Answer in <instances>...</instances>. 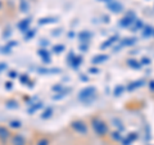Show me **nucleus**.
<instances>
[{"instance_id":"31","label":"nucleus","mask_w":154,"mask_h":145,"mask_svg":"<svg viewBox=\"0 0 154 145\" xmlns=\"http://www.w3.org/2000/svg\"><path fill=\"white\" fill-rule=\"evenodd\" d=\"M35 30H31V31H28V33H27V35L25 36V39H26V40H30V39L31 37H33V36H35Z\"/></svg>"},{"instance_id":"9","label":"nucleus","mask_w":154,"mask_h":145,"mask_svg":"<svg viewBox=\"0 0 154 145\" xmlns=\"http://www.w3.org/2000/svg\"><path fill=\"white\" fill-rule=\"evenodd\" d=\"M77 37H79V40L82 41L84 44H88L89 40L93 37V33H91L90 31H82V32H80L79 35H77Z\"/></svg>"},{"instance_id":"22","label":"nucleus","mask_w":154,"mask_h":145,"mask_svg":"<svg viewBox=\"0 0 154 145\" xmlns=\"http://www.w3.org/2000/svg\"><path fill=\"white\" fill-rule=\"evenodd\" d=\"M123 90H125V86H123V85H117V86L114 88V91H113L114 96H121L122 93H123Z\"/></svg>"},{"instance_id":"20","label":"nucleus","mask_w":154,"mask_h":145,"mask_svg":"<svg viewBox=\"0 0 154 145\" xmlns=\"http://www.w3.org/2000/svg\"><path fill=\"white\" fill-rule=\"evenodd\" d=\"M153 30H154V28H153V27H150V26L144 27V30H143V36H144V37L153 36Z\"/></svg>"},{"instance_id":"37","label":"nucleus","mask_w":154,"mask_h":145,"mask_svg":"<svg viewBox=\"0 0 154 145\" xmlns=\"http://www.w3.org/2000/svg\"><path fill=\"white\" fill-rule=\"evenodd\" d=\"M9 77H12V79L13 77H17V72L16 71H11L9 72Z\"/></svg>"},{"instance_id":"7","label":"nucleus","mask_w":154,"mask_h":145,"mask_svg":"<svg viewBox=\"0 0 154 145\" xmlns=\"http://www.w3.org/2000/svg\"><path fill=\"white\" fill-rule=\"evenodd\" d=\"M136 41H137L136 37H126V39H123V40L121 41V44H119L118 48H116V50L121 49V48H123V46H132V45H135V42Z\"/></svg>"},{"instance_id":"8","label":"nucleus","mask_w":154,"mask_h":145,"mask_svg":"<svg viewBox=\"0 0 154 145\" xmlns=\"http://www.w3.org/2000/svg\"><path fill=\"white\" fill-rule=\"evenodd\" d=\"M109 59V57L107 55V54H98V55H95L93 59H91V63L93 64H102V63H104V62H107Z\"/></svg>"},{"instance_id":"6","label":"nucleus","mask_w":154,"mask_h":145,"mask_svg":"<svg viewBox=\"0 0 154 145\" xmlns=\"http://www.w3.org/2000/svg\"><path fill=\"white\" fill-rule=\"evenodd\" d=\"M139 137V134L137 132H130L127 135V137L126 139H122V145H131L134 141H136Z\"/></svg>"},{"instance_id":"25","label":"nucleus","mask_w":154,"mask_h":145,"mask_svg":"<svg viewBox=\"0 0 154 145\" xmlns=\"http://www.w3.org/2000/svg\"><path fill=\"white\" fill-rule=\"evenodd\" d=\"M51 114H53V108L49 107V108H46V110H45L44 113H42L41 117L44 118V119H45V118H50V117H51Z\"/></svg>"},{"instance_id":"40","label":"nucleus","mask_w":154,"mask_h":145,"mask_svg":"<svg viewBox=\"0 0 154 145\" xmlns=\"http://www.w3.org/2000/svg\"><path fill=\"white\" fill-rule=\"evenodd\" d=\"M153 36H154V30H153Z\"/></svg>"},{"instance_id":"17","label":"nucleus","mask_w":154,"mask_h":145,"mask_svg":"<svg viewBox=\"0 0 154 145\" xmlns=\"http://www.w3.org/2000/svg\"><path fill=\"white\" fill-rule=\"evenodd\" d=\"M9 136H11V132H9L5 127L0 126V139L7 140V139H9Z\"/></svg>"},{"instance_id":"19","label":"nucleus","mask_w":154,"mask_h":145,"mask_svg":"<svg viewBox=\"0 0 154 145\" xmlns=\"http://www.w3.org/2000/svg\"><path fill=\"white\" fill-rule=\"evenodd\" d=\"M69 91H71V89H67V90H63L62 93H57V95L53 96V99H54V100H59V99H62V98H64V96L68 95Z\"/></svg>"},{"instance_id":"1","label":"nucleus","mask_w":154,"mask_h":145,"mask_svg":"<svg viewBox=\"0 0 154 145\" xmlns=\"http://www.w3.org/2000/svg\"><path fill=\"white\" fill-rule=\"evenodd\" d=\"M90 125H91V127H93L94 132L98 135L99 137L107 136L108 132H109L108 125L105 123L100 117H93V118H91V121H90Z\"/></svg>"},{"instance_id":"2","label":"nucleus","mask_w":154,"mask_h":145,"mask_svg":"<svg viewBox=\"0 0 154 145\" xmlns=\"http://www.w3.org/2000/svg\"><path fill=\"white\" fill-rule=\"evenodd\" d=\"M95 98H96V88L95 86H86V88H84L79 93V95H77V99L80 101H82V103H86V104H89L93 100H95Z\"/></svg>"},{"instance_id":"10","label":"nucleus","mask_w":154,"mask_h":145,"mask_svg":"<svg viewBox=\"0 0 154 145\" xmlns=\"http://www.w3.org/2000/svg\"><path fill=\"white\" fill-rule=\"evenodd\" d=\"M26 144H27L26 139L21 134H17L12 137V145H26Z\"/></svg>"},{"instance_id":"18","label":"nucleus","mask_w":154,"mask_h":145,"mask_svg":"<svg viewBox=\"0 0 154 145\" xmlns=\"http://www.w3.org/2000/svg\"><path fill=\"white\" fill-rule=\"evenodd\" d=\"M28 26H30V19H23V21L18 25V28H19V30H22L23 32H26Z\"/></svg>"},{"instance_id":"24","label":"nucleus","mask_w":154,"mask_h":145,"mask_svg":"<svg viewBox=\"0 0 154 145\" xmlns=\"http://www.w3.org/2000/svg\"><path fill=\"white\" fill-rule=\"evenodd\" d=\"M134 23H135V27L132 30H141V28H144V23H143L141 19H136Z\"/></svg>"},{"instance_id":"15","label":"nucleus","mask_w":154,"mask_h":145,"mask_svg":"<svg viewBox=\"0 0 154 145\" xmlns=\"http://www.w3.org/2000/svg\"><path fill=\"white\" fill-rule=\"evenodd\" d=\"M81 62H82V57H81V55H75V58L71 62V66L73 67L75 69H77L81 66Z\"/></svg>"},{"instance_id":"27","label":"nucleus","mask_w":154,"mask_h":145,"mask_svg":"<svg viewBox=\"0 0 154 145\" xmlns=\"http://www.w3.org/2000/svg\"><path fill=\"white\" fill-rule=\"evenodd\" d=\"M140 63H141V66H148V64H150V59H149L148 57H144V58H141Z\"/></svg>"},{"instance_id":"14","label":"nucleus","mask_w":154,"mask_h":145,"mask_svg":"<svg viewBox=\"0 0 154 145\" xmlns=\"http://www.w3.org/2000/svg\"><path fill=\"white\" fill-rule=\"evenodd\" d=\"M127 66L132 69H140L141 68V63L139 60H135V59H128L127 60Z\"/></svg>"},{"instance_id":"4","label":"nucleus","mask_w":154,"mask_h":145,"mask_svg":"<svg viewBox=\"0 0 154 145\" xmlns=\"http://www.w3.org/2000/svg\"><path fill=\"white\" fill-rule=\"evenodd\" d=\"M136 21V17H135V13L134 12H130L127 16H125L121 21L118 22L119 27H123V28H127V27H131L134 25V22Z\"/></svg>"},{"instance_id":"29","label":"nucleus","mask_w":154,"mask_h":145,"mask_svg":"<svg viewBox=\"0 0 154 145\" xmlns=\"http://www.w3.org/2000/svg\"><path fill=\"white\" fill-rule=\"evenodd\" d=\"M36 145H49V140L45 139V137H42V139L38 140Z\"/></svg>"},{"instance_id":"5","label":"nucleus","mask_w":154,"mask_h":145,"mask_svg":"<svg viewBox=\"0 0 154 145\" xmlns=\"http://www.w3.org/2000/svg\"><path fill=\"white\" fill-rule=\"evenodd\" d=\"M107 9L113 13H121L123 11L122 3H119L118 0H109L107 3Z\"/></svg>"},{"instance_id":"11","label":"nucleus","mask_w":154,"mask_h":145,"mask_svg":"<svg viewBox=\"0 0 154 145\" xmlns=\"http://www.w3.org/2000/svg\"><path fill=\"white\" fill-rule=\"evenodd\" d=\"M118 41V36H110L108 40H105L102 45H100V49L102 50H104V49H107V48H109V46H112L114 42H117Z\"/></svg>"},{"instance_id":"35","label":"nucleus","mask_w":154,"mask_h":145,"mask_svg":"<svg viewBox=\"0 0 154 145\" xmlns=\"http://www.w3.org/2000/svg\"><path fill=\"white\" fill-rule=\"evenodd\" d=\"M53 90H54V91H57V93H58V91H60L62 90V86L60 85H55V86H53Z\"/></svg>"},{"instance_id":"32","label":"nucleus","mask_w":154,"mask_h":145,"mask_svg":"<svg viewBox=\"0 0 154 145\" xmlns=\"http://www.w3.org/2000/svg\"><path fill=\"white\" fill-rule=\"evenodd\" d=\"M11 126L12 127H16V128H19V127H21V122H19V121H12Z\"/></svg>"},{"instance_id":"21","label":"nucleus","mask_w":154,"mask_h":145,"mask_svg":"<svg viewBox=\"0 0 154 145\" xmlns=\"http://www.w3.org/2000/svg\"><path fill=\"white\" fill-rule=\"evenodd\" d=\"M110 137H112V140H114V141H122V139H123L119 131H113L110 134Z\"/></svg>"},{"instance_id":"38","label":"nucleus","mask_w":154,"mask_h":145,"mask_svg":"<svg viewBox=\"0 0 154 145\" xmlns=\"http://www.w3.org/2000/svg\"><path fill=\"white\" fill-rule=\"evenodd\" d=\"M5 68H7V64H5V63H3V62H2V63H0V72L4 71Z\"/></svg>"},{"instance_id":"36","label":"nucleus","mask_w":154,"mask_h":145,"mask_svg":"<svg viewBox=\"0 0 154 145\" xmlns=\"http://www.w3.org/2000/svg\"><path fill=\"white\" fill-rule=\"evenodd\" d=\"M89 49V45L86 44V45H81L80 46V50H82V51H85V50H88Z\"/></svg>"},{"instance_id":"23","label":"nucleus","mask_w":154,"mask_h":145,"mask_svg":"<svg viewBox=\"0 0 154 145\" xmlns=\"http://www.w3.org/2000/svg\"><path fill=\"white\" fill-rule=\"evenodd\" d=\"M113 123H114V126H116V127L119 128V130H118L119 132H122V131H123V128H125V127L122 126V122H121V121H119V119H117V118H113Z\"/></svg>"},{"instance_id":"26","label":"nucleus","mask_w":154,"mask_h":145,"mask_svg":"<svg viewBox=\"0 0 154 145\" xmlns=\"http://www.w3.org/2000/svg\"><path fill=\"white\" fill-rule=\"evenodd\" d=\"M21 11L23 13H26L28 11V3L26 2V0H21Z\"/></svg>"},{"instance_id":"12","label":"nucleus","mask_w":154,"mask_h":145,"mask_svg":"<svg viewBox=\"0 0 154 145\" xmlns=\"http://www.w3.org/2000/svg\"><path fill=\"white\" fill-rule=\"evenodd\" d=\"M37 53H38V55L42 58V60H44L45 64H49L50 63V54H49V51L45 50V49H40Z\"/></svg>"},{"instance_id":"34","label":"nucleus","mask_w":154,"mask_h":145,"mask_svg":"<svg viewBox=\"0 0 154 145\" xmlns=\"http://www.w3.org/2000/svg\"><path fill=\"white\" fill-rule=\"evenodd\" d=\"M149 89H150L152 91H154V80L149 81Z\"/></svg>"},{"instance_id":"3","label":"nucleus","mask_w":154,"mask_h":145,"mask_svg":"<svg viewBox=\"0 0 154 145\" xmlns=\"http://www.w3.org/2000/svg\"><path fill=\"white\" fill-rule=\"evenodd\" d=\"M71 127L73 128V131H76L77 134H80V135H88V132H89L88 125H86L84 121H81V119H77V121L71 122Z\"/></svg>"},{"instance_id":"33","label":"nucleus","mask_w":154,"mask_h":145,"mask_svg":"<svg viewBox=\"0 0 154 145\" xmlns=\"http://www.w3.org/2000/svg\"><path fill=\"white\" fill-rule=\"evenodd\" d=\"M89 73L98 75L99 73V68H96V67H91V68H89Z\"/></svg>"},{"instance_id":"41","label":"nucleus","mask_w":154,"mask_h":145,"mask_svg":"<svg viewBox=\"0 0 154 145\" xmlns=\"http://www.w3.org/2000/svg\"><path fill=\"white\" fill-rule=\"evenodd\" d=\"M149 145H152V144H149Z\"/></svg>"},{"instance_id":"39","label":"nucleus","mask_w":154,"mask_h":145,"mask_svg":"<svg viewBox=\"0 0 154 145\" xmlns=\"http://www.w3.org/2000/svg\"><path fill=\"white\" fill-rule=\"evenodd\" d=\"M99 2H105V3H108L109 0H99Z\"/></svg>"},{"instance_id":"28","label":"nucleus","mask_w":154,"mask_h":145,"mask_svg":"<svg viewBox=\"0 0 154 145\" xmlns=\"http://www.w3.org/2000/svg\"><path fill=\"white\" fill-rule=\"evenodd\" d=\"M53 50H54L55 53H62L64 50V46L63 45H55L54 48H53Z\"/></svg>"},{"instance_id":"16","label":"nucleus","mask_w":154,"mask_h":145,"mask_svg":"<svg viewBox=\"0 0 154 145\" xmlns=\"http://www.w3.org/2000/svg\"><path fill=\"white\" fill-rule=\"evenodd\" d=\"M58 21V18L55 17H48V18H40L38 19V23L40 25H45V23H54Z\"/></svg>"},{"instance_id":"30","label":"nucleus","mask_w":154,"mask_h":145,"mask_svg":"<svg viewBox=\"0 0 154 145\" xmlns=\"http://www.w3.org/2000/svg\"><path fill=\"white\" fill-rule=\"evenodd\" d=\"M41 107H42V104H41V103H37V105L35 104V105H33L32 108H30V109H28V112H30V113H32L33 110H37V109H40Z\"/></svg>"},{"instance_id":"13","label":"nucleus","mask_w":154,"mask_h":145,"mask_svg":"<svg viewBox=\"0 0 154 145\" xmlns=\"http://www.w3.org/2000/svg\"><path fill=\"white\" fill-rule=\"evenodd\" d=\"M143 85H144V80H137V81H134V82H131V84H128V86H127V90H128V91H134L135 89L141 88Z\"/></svg>"}]
</instances>
